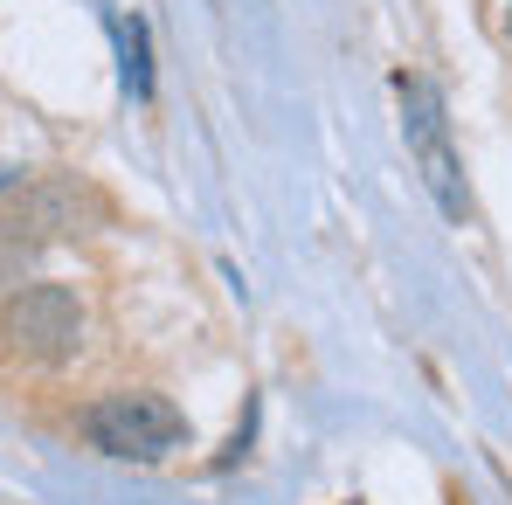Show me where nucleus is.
<instances>
[{
  "label": "nucleus",
  "mask_w": 512,
  "mask_h": 505,
  "mask_svg": "<svg viewBox=\"0 0 512 505\" xmlns=\"http://www.w3.org/2000/svg\"><path fill=\"white\" fill-rule=\"evenodd\" d=\"M506 35H512V0H506Z\"/></svg>",
  "instance_id": "7"
},
{
  "label": "nucleus",
  "mask_w": 512,
  "mask_h": 505,
  "mask_svg": "<svg viewBox=\"0 0 512 505\" xmlns=\"http://www.w3.org/2000/svg\"><path fill=\"white\" fill-rule=\"evenodd\" d=\"M14 180H21V173H14V167H0V187H14Z\"/></svg>",
  "instance_id": "6"
},
{
  "label": "nucleus",
  "mask_w": 512,
  "mask_h": 505,
  "mask_svg": "<svg viewBox=\"0 0 512 505\" xmlns=\"http://www.w3.org/2000/svg\"><path fill=\"white\" fill-rule=\"evenodd\" d=\"M35 256H42V236L21 215H0V291H21L28 270H35Z\"/></svg>",
  "instance_id": "4"
},
{
  "label": "nucleus",
  "mask_w": 512,
  "mask_h": 505,
  "mask_svg": "<svg viewBox=\"0 0 512 505\" xmlns=\"http://www.w3.org/2000/svg\"><path fill=\"white\" fill-rule=\"evenodd\" d=\"M84 436L118 464H167L187 443V416L153 388H118V395L84 409Z\"/></svg>",
  "instance_id": "2"
},
{
  "label": "nucleus",
  "mask_w": 512,
  "mask_h": 505,
  "mask_svg": "<svg viewBox=\"0 0 512 505\" xmlns=\"http://www.w3.org/2000/svg\"><path fill=\"white\" fill-rule=\"evenodd\" d=\"M0 339H7V353H21V360H35V367L70 360L77 339H84V305H77V291H70V284H21V291H7V305H0Z\"/></svg>",
  "instance_id": "3"
},
{
  "label": "nucleus",
  "mask_w": 512,
  "mask_h": 505,
  "mask_svg": "<svg viewBox=\"0 0 512 505\" xmlns=\"http://www.w3.org/2000/svg\"><path fill=\"white\" fill-rule=\"evenodd\" d=\"M395 97H402V139H409V160L423 173V187L436 194V208L450 222H471V187H464V160L450 146V111H443V90L402 70L395 77Z\"/></svg>",
  "instance_id": "1"
},
{
  "label": "nucleus",
  "mask_w": 512,
  "mask_h": 505,
  "mask_svg": "<svg viewBox=\"0 0 512 505\" xmlns=\"http://www.w3.org/2000/svg\"><path fill=\"white\" fill-rule=\"evenodd\" d=\"M111 35H118V56H125V90H132V97H153V63H146V21H139V14H111Z\"/></svg>",
  "instance_id": "5"
}]
</instances>
